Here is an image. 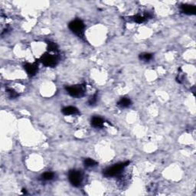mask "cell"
Wrapping results in <instances>:
<instances>
[{"label":"cell","mask_w":196,"mask_h":196,"mask_svg":"<svg viewBox=\"0 0 196 196\" xmlns=\"http://www.w3.org/2000/svg\"><path fill=\"white\" fill-rule=\"evenodd\" d=\"M66 91L73 97H81L85 94V87L84 85H73L66 87Z\"/></svg>","instance_id":"277c9868"},{"label":"cell","mask_w":196,"mask_h":196,"mask_svg":"<svg viewBox=\"0 0 196 196\" xmlns=\"http://www.w3.org/2000/svg\"><path fill=\"white\" fill-rule=\"evenodd\" d=\"M180 9L182 13L186 15H195L196 12V8L195 6L188 4L182 5V6H180Z\"/></svg>","instance_id":"52a82bcc"},{"label":"cell","mask_w":196,"mask_h":196,"mask_svg":"<svg viewBox=\"0 0 196 196\" xmlns=\"http://www.w3.org/2000/svg\"><path fill=\"white\" fill-rule=\"evenodd\" d=\"M153 55L149 53H143L140 55V59L142 61H148L153 58Z\"/></svg>","instance_id":"9a60e30c"},{"label":"cell","mask_w":196,"mask_h":196,"mask_svg":"<svg viewBox=\"0 0 196 196\" xmlns=\"http://www.w3.org/2000/svg\"><path fill=\"white\" fill-rule=\"evenodd\" d=\"M104 119H102L100 116H94L91 120V125H92L94 127L97 128H101L104 126Z\"/></svg>","instance_id":"ba28073f"},{"label":"cell","mask_w":196,"mask_h":196,"mask_svg":"<svg viewBox=\"0 0 196 196\" xmlns=\"http://www.w3.org/2000/svg\"><path fill=\"white\" fill-rule=\"evenodd\" d=\"M68 179L72 185L78 187L81 185L83 176L81 172L77 170H71L68 173Z\"/></svg>","instance_id":"5b68a950"},{"label":"cell","mask_w":196,"mask_h":196,"mask_svg":"<svg viewBox=\"0 0 196 196\" xmlns=\"http://www.w3.org/2000/svg\"><path fill=\"white\" fill-rule=\"evenodd\" d=\"M61 111H62V114L66 115V116H67V115H74V114H79L78 110H77L76 107H74V106H66V107L62 109Z\"/></svg>","instance_id":"9c48e42d"},{"label":"cell","mask_w":196,"mask_h":196,"mask_svg":"<svg viewBox=\"0 0 196 196\" xmlns=\"http://www.w3.org/2000/svg\"><path fill=\"white\" fill-rule=\"evenodd\" d=\"M97 94L96 93V94H94V95L91 96V97H90V99H89L88 100V103L90 105H94V104H95L96 103H97Z\"/></svg>","instance_id":"e0dca14e"},{"label":"cell","mask_w":196,"mask_h":196,"mask_svg":"<svg viewBox=\"0 0 196 196\" xmlns=\"http://www.w3.org/2000/svg\"><path fill=\"white\" fill-rule=\"evenodd\" d=\"M130 165V161L125 162V163L115 164L113 166L106 169L104 171V175L106 177H113L119 175L121 172L126 167H127Z\"/></svg>","instance_id":"6da1fadb"},{"label":"cell","mask_w":196,"mask_h":196,"mask_svg":"<svg viewBox=\"0 0 196 196\" xmlns=\"http://www.w3.org/2000/svg\"><path fill=\"white\" fill-rule=\"evenodd\" d=\"M48 50L49 52H57L58 51V48H57V45L54 42H49L48 43Z\"/></svg>","instance_id":"5bb4252c"},{"label":"cell","mask_w":196,"mask_h":196,"mask_svg":"<svg viewBox=\"0 0 196 196\" xmlns=\"http://www.w3.org/2000/svg\"><path fill=\"white\" fill-rule=\"evenodd\" d=\"M24 69L28 75L32 77V76L35 75V74H37V72H38V63H37V62H35V63L33 64L26 63L24 65Z\"/></svg>","instance_id":"8992f818"},{"label":"cell","mask_w":196,"mask_h":196,"mask_svg":"<svg viewBox=\"0 0 196 196\" xmlns=\"http://www.w3.org/2000/svg\"><path fill=\"white\" fill-rule=\"evenodd\" d=\"M69 28L72 32L77 35L79 38H84V29H85V25L81 20L75 19L74 21L71 22L68 25Z\"/></svg>","instance_id":"7a4b0ae2"},{"label":"cell","mask_w":196,"mask_h":196,"mask_svg":"<svg viewBox=\"0 0 196 196\" xmlns=\"http://www.w3.org/2000/svg\"><path fill=\"white\" fill-rule=\"evenodd\" d=\"M39 61L46 67H54L57 65L58 62V57L56 55L47 52L42 55V57L39 58Z\"/></svg>","instance_id":"3957f363"},{"label":"cell","mask_w":196,"mask_h":196,"mask_svg":"<svg viewBox=\"0 0 196 196\" xmlns=\"http://www.w3.org/2000/svg\"><path fill=\"white\" fill-rule=\"evenodd\" d=\"M55 174L52 172H46L42 175V179L44 181H49L53 179Z\"/></svg>","instance_id":"7c38bea8"},{"label":"cell","mask_w":196,"mask_h":196,"mask_svg":"<svg viewBox=\"0 0 196 196\" xmlns=\"http://www.w3.org/2000/svg\"><path fill=\"white\" fill-rule=\"evenodd\" d=\"M84 165L87 167H94L97 165V162H96L95 160L93 159L88 158V159H84Z\"/></svg>","instance_id":"4fadbf2b"},{"label":"cell","mask_w":196,"mask_h":196,"mask_svg":"<svg viewBox=\"0 0 196 196\" xmlns=\"http://www.w3.org/2000/svg\"><path fill=\"white\" fill-rule=\"evenodd\" d=\"M149 15H144V16H141V15H136V16H133L132 17V20H133V22H135L136 23H139V24H140V23H143L144 22H146V20H148V18H149Z\"/></svg>","instance_id":"30bf717a"},{"label":"cell","mask_w":196,"mask_h":196,"mask_svg":"<svg viewBox=\"0 0 196 196\" xmlns=\"http://www.w3.org/2000/svg\"><path fill=\"white\" fill-rule=\"evenodd\" d=\"M132 104V102L130 100V99L128 97H122L120 98L119 101L117 103V105L120 107L123 108H126V107H129Z\"/></svg>","instance_id":"8fae6325"},{"label":"cell","mask_w":196,"mask_h":196,"mask_svg":"<svg viewBox=\"0 0 196 196\" xmlns=\"http://www.w3.org/2000/svg\"><path fill=\"white\" fill-rule=\"evenodd\" d=\"M6 92H7L8 97L10 98H16L18 96V93L12 88H8L7 90H6Z\"/></svg>","instance_id":"2e32d148"}]
</instances>
